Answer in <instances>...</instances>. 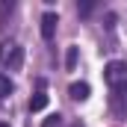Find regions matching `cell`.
<instances>
[{
  "label": "cell",
  "instance_id": "1",
  "mask_svg": "<svg viewBox=\"0 0 127 127\" xmlns=\"http://www.w3.org/2000/svg\"><path fill=\"white\" fill-rule=\"evenodd\" d=\"M21 62H24V47H21V44L9 41V44L0 47V65H3V68L15 71V68H21Z\"/></svg>",
  "mask_w": 127,
  "mask_h": 127
},
{
  "label": "cell",
  "instance_id": "2",
  "mask_svg": "<svg viewBox=\"0 0 127 127\" xmlns=\"http://www.w3.org/2000/svg\"><path fill=\"white\" fill-rule=\"evenodd\" d=\"M103 80L109 89H121L127 86V62H109L103 68Z\"/></svg>",
  "mask_w": 127,
  "mask_h": 127
},
{
  "label": "cell",
  "instance_id": "3",
  "mask_svg": "<svg viewBox=\"0 0 127 127\" xmlns=\"http://www.w3.org/2000/svg\"><path fill=\"white\" fill-rule=\"evenodd\" d=\"M112 109H115L118 115H127V86L112 89Z\"/></svg>",
  "mask_w": 127,
  "mask_h": 127
},
{
  "label": "cell",
  "instance_id": "4",
  "mask_svg": "<svg viewBox=\"0 0 127 127\" xmlns=\"http://www.w3.org/2000/svg\"><path fill=\"white\" fill-rule=\"evenodd\" d=\"M56 24H59V21H56V15H53V12H44V15H41V35H44L47 41L53 38V32H56Z\"/></svg>",
  "mask_w": 127,
  "mask_h": 127
},
{
  "label": "cell",
  "instance_id": "5",
  "mask_svg": "<svg viewBox=\"0 0 127 127\" xmlns=\"http://www.w3.org/2000/svg\"><path fill=\"white\" fill-rule=\"evenodd\" d=\"M89 92H92V89H89V83H71V89H68V95L74 97V100H86Z\"/></svg>",
  "mask_w": 127,
  "mask_h": 127
},
{
  "label": "cell",
  "instance_id": "6",
  "mask_svg": "<svg viewBox=\"0 0 127 127\" xmlns=\"http://www.w3.org/2000/svg\"><path fill=\"white\" fill-rule=\"evenodd\" d=\"M44 106H47V95H44V92H35V95L30 97V109L35 112V109H44Z\"/></svg>",
  "mask_w": 127,
  "mask_h": 127
},
{
  "label": "cell",
  "instance_id": "7",
  "mask_svg": "<svg viewBox=\"0 0 127 127\" xmlns=\"http://www.w3.org/2000/svg\"><path fill=\"white\" fill-rule=\"evenodd\" d=\"M6 95H12V80L6 74H0V97H6Z\"/></svg>",
  "mask_w": 127,
  "mask_h": 127
},
{
  "label": "cell",
  "instance_id": "8",
  "mask_svg": "<svg viewBox=\"0 0 127 127\" xmlns=\"http://www.w3.org/2000/svg\"><path fill=\"white\" fill-rule=\"evenodd\" d=\"M41 127H62V115L56 112V115H50V118H44V124Z\"/></svg>",
  "mask_w": 127,
  "mask_h": 127
},
{
  "label": "cell",
  "instance_id": "9",
  "mask_svg": "<svg viewBox=\"0 0 127 127\" xmlns=\"http://www.w3.org/2000/svg\"><path fill=\"white\" fill-rule=\"evenodd\" d=\"M74 59H77V47L68 50V68H74Z\"/></svg>",
  "mask_w": 127,
  "mask_h": 127
},
{
  "label": "cell",
  "instance_id": "10",
  "mask_svg": "<svg viewBox=\"0 0 127 127\" xmlns=\"http://www.w3.org/2000/svg\"><path fill=\"white\" fill-rule=\"evenodd\" d=\"M0 127H9V124H3V121H0Z\"/></svg>",
  "mask_w": 127,
  "mask_h": 127
},
{
  "label": "cell",
  "instance_id": "11",
  "mask_svg": "<svg viewBox=\"0 0 127 127\" xmlns=\"http://www.w3.org/2000/svg\"><path fill=\"white\" fill-rule=\"evenodd\" d=\"M74 127H80V124H74Z\"/></svg>",
  "mask_w": 127,
  "mask_h": 127
}]
</instances>
